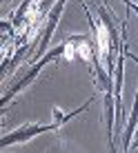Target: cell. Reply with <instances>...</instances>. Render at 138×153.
I'll list each match as a JSON object with an SVG mask.
<instances>
[{
    "label": "cell",
    "mask_w": 138,
    "mask_h": 153,
    "mask_svg": "<svg viewBox=\"0 0 138 153\" xmlns=\"http://www.w3.org/2000/svg\"><path fill=\"white\" fill-rule=\"evenodd\" d=\"M67 49H69V45H67V42H62V45L54 47V49H51V51H47V53L42 56L40 60H36L34 65H31V69H29L27 73H25V76L20 78V80L16 82V84H11V87H9L7 91H4L2 100H0V102H2V111H4V109H7V104L11 102V100H14L16 96H18L20 91H25V89H27L29 84L34 82L36 78H38V73L42 71V67H47V65H49V62H54V60H58V58H62V56L67 53Z\"/></svg>",
    "instance_id": "cell-1"
},
{
    "label": "cell",
    "mask_w": 138,
    "mask_h": 153,
    "mask_svg": "<svg viewBox=\"0 0 138 153\" xmlns=\"http://www.w3.org/2000/svg\"><path fill=\"white\" fill-rule=\"evenodd\" d=\"M58 2V0H40V4H38V13L40 16H47L51 11V7H54V4Z\"/></svg>",
    "instance_id": "cell-5"
},
{
    "label": "cell",
    "mask_w": 138,
    "mask_h": 153,
    "mask_svg": "<svg viewBox=\"0 0 138 153\" xmlns=\"http://www.w3.org/2000/svg\"><path fill=\"white\" fill-rule=\"evenodd\" d=\"M2 2H4V0H2Z\"/></svg>",
    "instance_id": "cell-9"
},
{
    "label": "cell",
    "mask_w": 138,
    "mask_h": 153,
    "mask_svg": "<svg viewBox=\"0 0 138 153\" xmlns=\"http://www.w3.org/2000/svg\"><path fill=\"white\" fill-rule=\"evenodd\" d=\"M129 149H131V151H136V149H138V126H136V131H134V140H131Z\"/></svg>",
    "instance_id": "cell-7"
},
{
    "label": "cell",
    "mask_w": 138,
    "mask_h": 153,
    "mask_svg": "<svg viewBox=\"0 0 138 153\" xmlns=\"http://www.w3.org/2000/svg\"><path fill=\"white\" fill-rule=\"evenodd\" d=\"M65 4H67V0H58V2L51 7V11L47 13V25H45V33L40 36V40H38V47H36V51H34V58L31 60H40L42 56L47 53V47H49V40H51V36H54V31L58 27V20H60V16L62 11H65Z\"/></svg>",
    "instance_id": "cell-3"
},
{
    "label": "cell",
    "mask_w": 138,
    "mask_h": 153,
    "mask_svg": "<svg viewBox=\"0 0 138 153\" xmlns=\"http://www.w3.org/2000/svg\"><path fill=\"white\" fill-rule=\"evenodd\" d=\"M123 2H125V9H129V11H134L138 16V4L134 2V0H123Z\"/></svg>",
    "instance_id": "cell-6"
},
{
    "label": "cell",
    "mask_w": 138,
    "mask_h": 153,
    "mask_svg": "<svg viewBox=\"0 0 138 153\" xmlns=\"http://www.w3.org/2000/svg\"><path fill=\"white\" fill-rule=\"evenodd\" d=\"M127 58H129L131 62H136V65H138V56H136V53H131V51H127Z\"/></svg>",
    "instance_id": "cell-8"
},
{
    "label": "cell",
    "mask_w": 138,
    "mask_h": 153,
    "mask_svg": "<svg viewBox=\"0 0 138 153\" xmlns=\"http://www.w3.org/2000/svg\"><path fill=\"white\" fill-rule=\"evenodd\" d=\"M60 126L56 122H49V124H38V122H27L22 126H18V129H14L11 133H7L2 140H0V149H7V146L11 144H18V142H27L31 138H36V135L40 133H49V131H58Z\"/></svg>",
    "instance_id": "cell-2"
},
{
    "label": "cell",
    "mask_w": 138,
    "mask_h": 153,
    "mask_svg": "<svg viewBox=\"0 0 138 153\" xmlns=\"http://www.w3.org/2000/svg\"><path fill=\"white\" fill-rule=\"evenodd\" d=\"M136 126H138V87H136L134 104H131V115L127 118V124L123 129V151H129V144H131V138H134Z\"/></svg>",
    "instance_id": "cell-4"
}]
</instances>
